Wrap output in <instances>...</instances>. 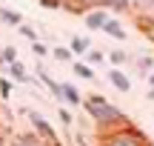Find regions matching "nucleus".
I'll return each instance as SVG.
<instances>
[{"label": "nucleus", "mask_w": 154, "mask_h": 146, "mask_svg": "<svg viewBox=\"0 0 154 146\" xmlns=\"http://www.w3.org/2000/svg\"><path fill=\"white\" fill-rule=\"evenodd\" d=\"M83 109H86V115L94 120V126L100 129V135L123 129V126H131L128 115L123 112L120 106H114L111 100H106L103 95H88L86 100H83Z\"/></svg>", "instance_id": "f257e3e1"}, {"label": "nucleus", "mask_w": 154, "mask_h": 146, "mask_svg": "<svg viewBox=\"0 0 154 146\" xmlns=\"http://www.w3.org/2000/svg\"><path fill=\"white\" fill-rule=\"evenodd\" d=\"M97 146H151V141L137 129V126H123V129L100 135Z\"/></svg>", "instance_id": "f03ea898"}, {"label": "nucleus", "mask_w": 154, "mask_h": 146, "mask_svg": "<svg viewBox=\"0 0 154 146\" xmlns=\"http://www.w3.org/2000/svg\"><path fill=\"white\" fill-rule=\"evenodd\" d=\"M26 118H29V123L34 126V135H40L43 141H49L51 146H60V141H57V135H54V129H51V123L37 112V109H26Z\"/></svg>", "instance_id": "7ed1b4c3"}, {"label": "nucleus", "mask_w": 154, "mask_h": 146, "mask_svg": "<svg viewBox=\"0 0 154 146\" xmlns=\"http://www.w3.org/2000/svg\"><path fill=\"white\" fill-rule=\"evenodd\" d=\"M106 80H109L117 92H131V78H128L123 69H109V72H106Z\"/></svg>", "instance_id": "20e7f679"}, {"label": "nucleus", "mask_w": 154, "mask_h": 146, "mask_svg": "<svg viewBox=\"0 0 154 146\" xmlns=\"http://www.w3.org/2000/svg\"><path fill=\"white\" fill-rule=\"evenodd\" d=\"M83 20H86V29H91V32H103V26L109 23V11H88Z\"/></svg>", "instance_id": "39448f33"}, {"label": "nucleus", "mask_w": 154, "mask_h": 146, "mask_svg": "<svg viewBox=\"0 0 154 146\" xmlns=\"http://www.w3.org/2000/svg\"><path fill=\"white\" fill-rule=\"evenodd\" d=\"M11 146H51L49 141H43L40 135H34V132H23V135H17Z\"/></svg>", "instance_id": "423d86ee"}, {"label": "nucleus", "mask_w": 154, "mask_h": 146, "mask_svg": "<svg viewBox=\"0 0 154 146\" xmlns=\"http://www.w3.org/2000/svg\"><path fill=\"white\" fill-rule=\"evenodd\" d=\"M69 49H72V55H74V57H77V55L86 57L88 52H91V40H88V37H80V34H74L72 43H69Z\"/></svg>", "instance_id": "0eeeda50"}, {"label": "nucleus", "mask_w": 154, "mask_h": 146, "mask_svg": "<svg viewBox=\"0 0 154 146\" xmlns=\"http://www.w3.org/2000/svg\"><path fill=\"white\" fill-rule=\"evenodd\" d=\"M63 103H66V106H72V109L83 106V97H80V92H77L72 83H63Z\"/></svg>", "instance_id": "6e6552de"}, {"label": "nucleus", "mask_w": 154, "mask_h": 146, "mask_svg": "<svg viewBox=\"0 0 154 146\" xmlns=\"http://www.w3.org/2000/svg\"><path fill=\"white\" fill-rule=\"evenodd\" d=\"M103 32L109 34V37H114V40H126V29H123V23L117 20V17H109V23L103 26Z\"/></svg>", "instance_id": "1a4fd4ad"}, {"label": "nucleus", "mask_w": 154, "mask_h": 146, "mask_svg": "<svg viewBox=\"0 0 154 146\" xmlns=\"http://www.w3.org/2000/svg\"><path fill=\"white\" fill-rule=\"evenodd\" d=\"M106 60L111 63V69H120V66H126V63H131V55L123 52V49H111L109 55H106Z\"/></svg>", "instance_id": "9d476101"}, {"label": "nucleus", "mask_w": 154, "mask_h": 146, "mask_svg": "<svg viewBox=\"0 0 154 146\" xmlns=\"http://www.w3.org/2000/svg\"><path fill=\"white\" fill-rule=\"evenodd\" d=\"M0 23H6V26H14V29H20L23 26V14L20 11H14V9H0Z\"/></svg>", "instance_id": "9b49d317"}, {"label": "nucleus", "mask_w": 154, "mask_h": 146, "mask_svg": "<svg viewBox=\"0 0 154 146\" xmlns=\"http://www.w3.org/2000/svg\"><path fill=\"white\" fill-rule=\"evenodd\" d=\"M9 75L17 80V83H29V80H32V78H29V72L23 69V63H20V60H17V63H9Z\"/></svg>", "instance_id": "f8f14e48"}, {"label": "nucleus", "mask_w": 154, "mask_h": 146, "mask_svg": "<svg viewBox=\"0 0 154 146\" xmlns=\"http://www.w3.org/2000/svg\"><path fill=\"white\" fill-rule=\"evenodd\" d=\"M51 57L60 60V63H74V55H72L69 46H54V49H51Z\"/></svg>", "instance_id": "ddd939ff"}, {"label": "nucleus", "mask_w": 154, "mask_h": 146, "mask_svg": "<svg viewBox=\"0 0 154 146\" xmlns=\"http://www.w3.org/2000/svg\"><path fill=\"white\" fill-rule=\"evenodd\" d=\"M72 72L77 75V78H83V80H94L91 66H86V63H80V60H74V63H72Z\"/></svg>", "instance_id": "4468645a"}, {"label": "nucleus", "mask_w": 154, "mask_h": 146, "mask_svg": "<svg viewBox=\"0 0 154 146\" xmlns=\"http://www.w3.org/2000/svg\"><path fill=\"white\" fill-rule=\"evenodd\" d=\"M86 63H91V66H103V63H106V55H103V52H97V49H91L86 55Z\"/></svg>", "instance_id": "2eb2a0df"}, {"label": "nucleus", "mask_w": 154, "mask_h": 146, "mask_svg": "<svg viewBox=\"0 0 154 146\" xmlns=\"http://www.w3.org/2000/svg\"><path fill=\"white\" fill-rule=\"evenodd\" d=\"M151 66H154V60H151V57H140V60H137V72H140V75H146V78L154 72Z\"/></svg>", "instance_id": "dca6fc26"}, {"label": "nucleus", "mask_w": 154, "mask_h": 146, "mask_svg": "<svg viewBox=\"0 0 154 146\" xmlns=\"http://www.w3.org/2000/svg\"><path fill=\"white\" fill-rule=\"evenodd\" d=\"M11 92H14V83H11L9 78H0V97H11Z\"/></svg>", "instance_id": "f3484780"}, {"label": "nucleus", "mask_w": 154, "mask_h": 146, "mask_svg": "<svg viewBox=\"0 0 154 146\" xmlns=\"http://www.w3.org/2000/svg\"><path fill=\"white\" fill-rule=\"evenodd\" d=\"M17 32H20V34H23V37H29V40H32V43H37V40H40V37H37V32H34V29H32V26H26V23H23V26H20V29H17Z\"/></svg>", "instance_id": "a211bd4d"}, {"label": "nucleus", "mask_w": 154, "mask_h": 146, "mask_svg": "<svg viewBox=\"0 0 154 146\" xmlns=\"http://www.w3.org/2000/svg\"><path fill=\"white\" fill-rule=\"evenodd\" d=\"M32 52H34L37 57H46V55H51V49H49L46 43H40V40H37V43H32Z\"/></svg>", "instance_id": "6ab92c4d"}, {"label": "nucleus", "mask_w": 154, "mask_h": 146, "mask_svg": "<svg viewBox=\"0 0 154 146\" xmlns=\"http://www.w3.org/2000/svg\"><path fill=\"white\" fill-rule=\"evenodd\" d=\"M57 118H60L63 126H72V123H74V118H72V112H69V109H57Z\"/></svg>", "instance_id": "aec40b11"}, {"label": "nucleus", "mask_w": 154, "mask_h": 146, "mask_svg": "<svg viewBox=\"0 0 154 146\" xmlns=\"http://www.w3.org/2000/svg\"><path fill=\"white\" fill-rule=\"evenodd\" d=\"M106 9H109V11H131L134 6L131 3H106Z\"/></svg>", "instance_id": "412c9836"}, {"label": "nucleus", "mask_w": 154, "mask_h": 146, "mask_svg": "<svg viewBox=\"0 0 154 146\" xmlns=\"http://www.w3.org/2000/svg\"><path fill=\"white\" fill-rule=\"evenodd\" d=\"M3 60H6V66H9V63H17V52L11 49V46H6V49H3Z\"/></svg>", "instance_id": "4be33fe9"}, {"label": "nucleus", "mask_w": 154, "mask_h": 146, "mask_svg": "<svg viewBox=\"0 0 154 146\" xmlns=\"http://www.w3.org/2000/svg\"><path fill=\"white\" fill-rule=\"evenodd\" d=\"M149 89H154V72L149 75Z\"/></svg>", "instance_id": "5701e85b"}, {"label": "nucleus", "mask_w": 154, "mask_h": 146, "mask_svg": "<svg viewBox=\"0 0 154 146\" xmlns=\"http://www.w3.org/2000/svg\"><path fill=\"white\" fill-rule=\"evenodd\" d=\"M0 66H6V60H3V49H0Z\"/></svg>", "instance_id": "b1692460"}, {"label": "nucleus", "mask_w": 154, "mask_h": 146, "mask_svg": "<svg viewBox=\"0 0 154 146\" xmlns=\"http://www.w3.org/2000/svg\"><path fill=\"white\" fill-rule=\"evenodd\" d=\"M149 100H154V89H149Z\"/></svg>", "instance_id": "393cba45"}]
</instances>
